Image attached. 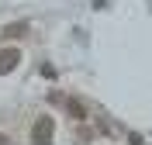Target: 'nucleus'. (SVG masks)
<instances>
[{"label": "nucleus", "instance_id": "nucleus-4", "mask_svg": "<svg viewBox=\"0 0 152 145\" xmlns=\"http://www.w3.org/2000/svg\"><path fill=\"white\" fill-rule=\"evenodd\" d=\"M66 111H69V114L76 117V121H83V117H86V107L80 104V100H69V107H66Z\"/></svg>", "mask_w": 152, "mask_h": 145}, {"label": "nucleus", "instance_id": "nucleus-2", "mask_svg": "<svg viewBox=\"0 0 152 145\" xmlns=\"http://www.w3.org/2000/svg\"><path fill=\"white\" fill-rule=\"evenodd\" d=\"M21 66V52L18 48H0V76H7Z\"/></svg>", "mask_w": 152, "mask_h": 145}, {"label": "nucleus", "instance_id": "nucleus-5", "mask_svg": "<svg viewBox=\"0 0 152 145\" xmlns=\"http://www.w3.org/2000/svg\"><path fill=\"white\" fill-rule=\"evenodd\" d=\"M0 145H10V138H7V135H4V131H0Z\"/></svg>", "mask_w": 152, "mask_h": 145}, {"label": "nucleus", "instance_id": "nucleus-3", "mask_svg": "<svg viewBox=\"0 0 152 145\" xmlns=\"http://www.w3.org/2000/svg\"><path fill=\"white\" fill-rule=\"evenodd\" d=\"M21 35H28V24H24V21H18V24H7V28H4V38H21Z\"/></svg>", "mask_w": 152, "mask_h": 145}, {"label": "nucleus", "instance_id": "nucleus-1", "mask_svg": "<svg viewBox=\"0 0 152 145\" xmlns=\"http://www.w3.org/2000/svg\"><path fill=\"white\" fill-rule=\"evenodd\" d=\"M52 135H56V121L42 114V117L35 121V128H31V142H35V145H48Z\"/></svg>", "mask_w": 152, "mask_h": 145}]
</instances>
